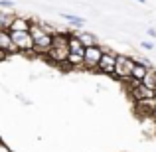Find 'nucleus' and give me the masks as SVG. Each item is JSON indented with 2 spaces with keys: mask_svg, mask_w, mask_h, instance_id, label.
Wrapping results in <instances>:
<instances>
[{
  "mask_svg": "<svg viewBox=\"0 0 156 152\" xmlns=\"http://www.w3.org/2000/svg\"><path fill=\"white\" fill-rule=\"evenodd\" d=\"M142 85H144V87H148V89H152V91H156V69L154 67L148 69L146 77L142 79Z\"/></svg>",
  "mask_w": 156,
  "mask_h": 152,
  "instance_id": "obj_11",
  "label": "nucleus"
},
{
  "mask_svg": "<svg viewBox=\"0 0 156 152\" xmlns=\"http://www.w3.org/2000/svg\"><path fill=\"white\" fill-rule=\"evenodd\" d=\"M117 55H119V53H115V51H111V50L105 48V55H103V59H101V63H99V73L113 77L115 65H117Z\"/></svg>",
  "mask_w": 156,
  "mask_h": 152,
  "instance_id": "obj_6",
  "label": "nucleus"
},
{
  "mask_svg": "<svg viewBox=\"0 0 156 152\" xmlns=\"http://www.w3.org/2000/svg\"><path fill=\"white\" fill-rule=\"evenodd\" d=\"M6 57H8V55H6V53H4L2 50H0V61H4V59H6Z\"/></svg>",
  "mask_w": 156,
  "mask_h": 152,
  "instance_id": "obj_18",
  "label": "nucleus"
},
{
  "mask_svg": "<svg viewBox=\"0 0 156 152\" xmlns=\"http://www.w3.org/2000/svg\"><path fill=\"white\" fill-rule=\"evenodd\" d=\"M134 109H136V113L140 115H144V117H152V113H154V109H156V99H144V101H138V103H134Z\"/></svg>",
  "mask_w": 156,
  "mask_h": 152,
  "instance_id": "obj_8",
  "label": "nucleus"
},
{
  "mask_svg": "<svg viewBox=\"0 0 156 152\" xmlns=\"http://www.w3.org/2000/svg\"><path fill=\"white\" fill-rule=\"evenodd\" d=\"M148 36H150V38H156V30H154V28H148Z\"/></svg>",
  "mask_w": 156,
  "mask_h": 152,
  "instance_id": "obj_17",
  "label": "nucleus"
},
{
  "mask_svg": "<svg viewBox=\"0 0 156 152\" xmlns=\"http://www.w3.org/2000/svg\"><path fill=\"white\" fill-rule=\"evenodd\" d=\"M134 59H136V57H134ZM148 65H144V63H140V61L136 59V63H134V69H133V79L134 81H140L142 83V79H144L146 77V73H148Z\"/></svg>",
  "mask_w": 156,
  "mask_h": 152,
  "instance_id": "obj_10",
  "label": "nucleus"
},
{
  "mask_svg": "<svg viewBox=\"0 0 156 152\" xmlns=\"http://www.w3.org/2000/svg\"><path fill=\"white\" fill-rule=\"evenodd\" d=\"M105 55V46H93V48H85V61H83V69L87 71H99V63Z\"/></svg>",
  "mask_w": 156,
  "mask_h": 152,
  "instance_id": "obj_4",
  "label": "nucleus"
},
{
  "mask_svg": "<svg viewBox=\"0 0 156 152\" xmlns=\"http://www.w3.org/2000/svg\"><path fill=\"white\" fill-rule=\"evenodd\" d=\"M30 26H32V20L24 18V16H16L12 20V26L8 32H30Z\"/></svg>",
  "mask_w": 156,
  "mask_h": 152,
  "instance_id": "obj_9",
  "label": "nucleus"
},
{
  "mask_svg": "<svg viewBox=\"0 0 156 152\" xmlns=\"http://www.w3.org/2000/svg\"><path fill=\"white\" fill-rule=\"evenodd\" d=\"M0 152H12V150H10V146H8L6 142H2V140H0Z\"/></svg>",
  "mask_w": 156,
  "mask_h": 152,
  "instance_id": "obj_15",
  "label": "nucleus"
},
{
  "mask_svg": "<svg viewBox=\"0 0 156 152\" xmlns=\"http://www.w3.org/2000/svg\"><path fill=\"white\" fill-rule=\"evenodd\" d=\"M152 117H154V118H156V109H154V113H152Z\"/></svg>",
  "mask_w": 156,
  "mask_h": 152,
  "instance_id": "obj_20",
  "label": "nucleus"
},
{
  "mask_svg": "<svg viewBox=\"0 0 156 152\" xmlns=\"http://www.w3.org/2000/svg\"><path fill=\"white\" fill-rule=\"evenodd\" d=\"M136 2H140V4H144V2H146V0H136Z\"/></svg>",
  "mask_w": 156,
  "mask_h": 152,
  "instance_id": "obj_19",
  "label": "nucleus"
},
{
  "mask_svg": "<svg viewBox=\"0 0 156 152\" xmlns=\"http://www.w3.org/2000/svg\"><path fill=\"white\" fill-rule=\"evenodd\" d=\"M154 99H156V91H154Z\"/></svg>",
  "mask_w": 156,
  "mask_h": 152,
  "instance_id": "obj_21",
  "label": "nucleus"
},
{
  "mask_svg": "<svg viewBox=\"0 0 156 152\" xmlns=\"http://www.w3.org/2000/svg\"><path fill=\"white\" fill-rule=\"evenodd\" d=\"M14 6V2L12 0H0V8H4V10H8V8Z\"/></svg>",
  "mask_w": 156,
  "mask_h": 152,
  "instance_id": "obj_14",
  "label": "nucleus"
},
{
  "mask_svg": "<svg viewBox=\"0 0 156 152\" xmlns=\"http://www.w3.org/2000/svg\"><path fill=\"white\" fill-rule=\"evenodd\" d=\"M12 42H14L16 50L22 53H32L34 51V40H32L30 32H10Z\"/></svg>",
  "mask_w": 156,
  "mask_h": 152,
  "instance_id": "obj_5",
  "label": "nucleus"
},
{
  "mask_svg": "<svg viewBox=\"0 0 156 152\" xmlns=\"http://www.w3.org/2000/svg\"><path fill=\"white\" fill-rule=\"evenodd\" d=\"M48 59L53 65H65L67 67V57H69V36L65 34V30H57L53 34V44L51 50L48 51Z\"/></svg>",
  "mask_w": 156,
  "mask_h": 152,
  "instance_id": "obj_1",
  "label": "nucleus"
},
{
  "mask_svg": "<svg viewBox=\"0 0 156 152\" xmlns=\"http://www.w3.org/2000/svg\"><path fill=\"white\" fill-rule=\"evenodd\" d=\"M134 63H136V59H134V57L119 53V55H117V65H115V73H113V77H115L117 81L129 83V81L133 79V69H134Z\"/></svg>",
  "mask_w": 156,
  "mask_h": 152,
  "instance_id": "obj_2",
  "label": "nucleus"
},
{
  "mask_svg": "<svg viewBox=\"0 0 156 152\" xmlns=\"http://www.w3.org/2000/svg\"><path fill=\"white\" fill-rule=\"evenodd\" d=\"M142 48H144V50H154V44H150V42H142Z\"/></svg>",
  "mask_w": 156,
  "mask_h": 152,
  "instance_id": "obj_16",
  "label": "nucleus"
},
{
  "mask_svg": "<svg viewBox=\"0 0 156 152\" xmlns=\"http://www.w3.org/2000/svg\"><path fill=\"white\" fill-rule=\"evenodd\" d=\"M0 50H2L6 55H10V53H16L18 50H16L14 42H12V36L8 30H0Z\"/></svg>",
  "mask_w": 156,
  "mask_h": 152,
  "instance_id": "obj_7",
  "label": "nucleus"
},
{
  "mask_svg": "<svg viewBox=\"0 0 156 152\" xmlns=\"http://www.w3.org/2000/svg\"><path fill=\"white\" fill-rule=\"evenodd\" d=\"M85 61V48L81 46L77 36H69V57H67V67H83Z\"/></svg>",
  "mask_w": 156,
  "mask_h": 152,
  "instance_id": "obj_3",
  "label": "nucleus"
},
{
  "mask_svg": "<svg viewBox=\"0 0 156 152\" xmlns=\"http://www.w3.org/2000/svg\"><path fill=\"white\" fill-rule=\"evenodd\" d=\"M61 16H63V20H67V22H69V28H75V30H77V28H81V26L85 24V18H81V16L65 14V12H63Z\"/></svg>",
  "mask_w": 156,
  "mask_h": 152,
  "instance_id": "obj_12",
  "label": "nucleus"
},
{
  "mask_svg": "<svg viewBox=\"0 0 156 152\" xmlns=\"http://www.w3.org/2000/svg\"><path fill=\"white\" fill-rule=\"evenodd\" d=\"M14 18L16 16L12 14V12H0V30H10Z\"/></svg>",
  "mask_w": 156,
  "mask_h": 152,
  "instance_id": "obj_13",
  "label": "nucleus"
}]
</instances>
